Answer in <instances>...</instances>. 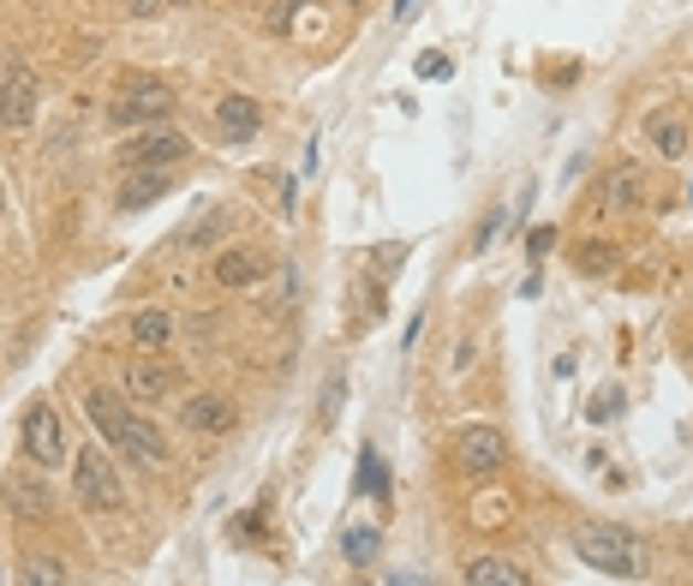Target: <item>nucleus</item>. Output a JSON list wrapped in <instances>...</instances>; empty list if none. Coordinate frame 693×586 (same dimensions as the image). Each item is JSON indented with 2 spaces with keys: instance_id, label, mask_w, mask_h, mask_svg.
I'll list each match as a JSON object with an SVG mask.
<instances>
[{
  "instance_id": "obj_1",
  "label": "nucleus",
  "mask_w": 693,
  "mask_h": 586,
  "mask_svg": "<svg viewBox=\"0 0 693 586\" xmlns=\"http://www.w3.org/2000/svg\"><path fill=\"white\" fill-rule=\"evenodd\" d=\"M574 556L598 575H616V580H633L645 568V545L633 526H616V521H580L574 526Z\"/></svg>"
},
{
  "instance_id": "obj_2",
  "label": "nucleus",
  "mask_w": 693,
  "mask_h": 586,
  "mask_svg": "<svg viewBox=\"0 0 693 586\" xmlns=\"http://www.w3.org/2000/svg\"><path fill=\"white\" fill-rule=\"evenodd\" d=\"M19 449L36 473H61L72 461V431H66V414L54 401H31L19 419Z\"/></svg>"
},
{
  "instance_id": "obj_3",
  "label": "nucleus",
  "mask_w": 693,
  "mask_h": 586,
  "mask_svg": "<svg viewBox=\"0 0 693 586\" xmlns=\"http://www.w3.org/2000/svg\"><path fill=\"white\" fill-rule=\"evenodd\" d=\"M72 496H78V509H91V515H108V509L126 503L120 467L108 461V443H84L78 456H72Z\"/></svg>"
},
{
  "instance_id": "obj_4",
  "label": "nucleus",
  "mask_w": 693,
  "mask_h": 586,
  "mask_svg": "<svg viewBox=\"0 0 693 586\" xmlns=\"http://www.w3.org/2000/svg\"><path fill=\"white\" fill-rule=\"evenodd\" d=\"M191 156V138L174 126H150L138 132V138H126L120 150H114V163H120L126 174H156V168H180Z\"/></svg>"
},
{
  "instance_id": "obj_5",
  "label": "nucleus",
  "mask_w": 693,
  "mask_h": 586,
  "mask_svg": "<svg viewBox=\"0 0 693 586\" xmlns=\"http://www.w3.org/2000/svg\"><path fill=\"white\" fill-rule=\"evenodd\" d=\"M174 114V91L161 79H132L120 96L108 102V126L126 132V126H161Z\"/></svg>"
},
{
  "instance_id": "obj_6",
  "label": "nucleus",
  "mask_w": 693,
  "mask_h": 586,
  "mask_svg": "<svg viewBox=\"0 0 693 586\" xmlns=\"http://www.w3.org/2000/svg\"><path fill=\"white\" fill-rule=\"evenodd\" d=\"M36 96H42L36 66L19 61V54H7V61H0V126L24 132V126L36 121Z\"/></svg>"
},
{
  "instance_id": "obj_7",
  "label": "nucleus",
  "mask_w": 693,
  "mask_h": 586,
  "mask_svg": "<svg viewBox=\"0 0 693 586\" xmlns=\"http://www.w3.org/2000/svg\"><path fill=\"white\" fill-rule=\"evenodd\" d=\"M454 461H461V473H466V479H491L496 467L508 461L503 431H496V425H466V431L454 437Z\"/></svg>"
},
{
  "instance_id": "obj_8",
  "label": "nucleus",
  "mask_w": 693,
  "mask_h": 586,
  "mask_svg": "<svg viewBox=\"0 0 693 586\" xmlns=\"http://www.w3.org/2000/svg\"><path fill=\"white\" fill-rule=\"evenodd\" d=\"M180 425L191 437H228L233 425H240V407H233L221 389H198V395L180 401Z\"/></svg>"
},
{
  "instance_id": "obj_9",
  "label": "nucleus",
  "mask_w": 693,
  "mask_h": 586,
  "mask_svg": "<svg viewBox=\"0 0 693 586\" xmlns=\"http://www.w3.org/2000/svg\"><path fill=\"white\" fill-rule=\"evenodd\" d=\"M180 384H186L180 365H168L161 354H138V359L126 365V395H132V401H150L156 407V401H168Z\"/></svg>"
},
{
  "instance_id": "obj_10",
  "label": "nucleus",
  "mask_w": 693,
  "mask_h": 586,
  "mask_svg": "<svg viewBox=\"0 0 693 586\" xmlns=\"http://www.w3.org/2000/svg\"><path fill=\"white\" fill-rule=\"evenodd\" d=\"M216 287L221 293H240V287H258L263 275H270V258L258 252V245H221L216 263H210Z\"/></svg>"
},
{
  "instance_id": "obj_11",
  "label": "nucleus",
  "mask_w": 693,
  "mask_h": 586,
  "mask_svg": "<svg viewBox=\"0 0 693 586\" xmlns=\"http://www.w3.org/2000/svg\"><path fill=\"white\" fill-rule=\"evenodd\" d=\"M0 503H7L12 515H24V521H49L54 515V485H42L36 473H7Z\"/></svg>"
},
{
  "instance_id": "obj_12",
  "label": "nucleus",
  "mask_w": 693,
  "mask_h": 586,
  "mask_svg": "<svg viewBox=\"0 0 693 586\" xmlns=\"http://www.w3.org/2000/svg\"><path fill=\"white\" fill-rule=\"evenodd\" d=\"M84 414H91V425H96V437L108 449H120L126 443V425H132V407L120 401L114 389H84Z\"/></svg>"
},
{
  "instance_id": "obj_13",
  "label": "nucleus",
  "mask_w": 693,
  "mask_h": 586,
  "mask_svg": "<svg viewBox=\"0 0 693 586\" xmlns=\"http://www.w3.org/2000/svg\"><path fill=\"white\" fill-rule=\"evenodd\" d=\"M216 126H221V138H228V144H252L258 126H263V108L245 91H233V96L216 102Z\"/></svg>"
},
{
  "instance_id": "obj_14",
  "label": "nucleus",
  "mask_w": 693,
  "mask_h": 586,
  "mask_svg": "<svg viewBox=\"0 0 693 586\" xmlns=\"http://www.w3.org/2000/svg\"><path fill=\"white\" fill-rule=\"evenodd\" d=\"M645 138H652L658 156H670V163H682V156L693 150V132H687V121L675 108H652V114H645Z\"/></svg>"
},
{
  "instance_id": "obj_15",
  "label": "nucleus",
  "mask_w": 693,
  "mask_h": 586,
  "mask_svg": "<svg viewBox=\"0 0 693 586\" xmlns=\"http://www.w3.org/2000/svg\"><path fill=\"white\" fill-rule=\"evenodd\" d=\"M126 335L138 354H161V347L174 342V312H161V305H144V312L126 317Z\"/></svg>"
},
{
  "instance_id": "obj_16",
  "label": "nucleus",
  "mask_w": 693,
  "mask_h": 586,
  "mask_svg": "<svg viewBox=\"0 0 693 586\" xmlns=\"http://www.w3.org/2000/svg\"><path fill=\"white\" fill-rule=\"evenodd\" d=\"M120 456H126L132 467H161V461H168V437H161V425H150V419H138V414H132Z\"/></svg>"
},
{
  "instance_id": "obj_17",
  "label": "nucleus",
  "mask_w": 693,
  "mask_h": 586,
  "mask_svg": "<svg viewBox=\"0 0 693 586\" xmlns=\"http://www.w3.org/2000/svg\"><path fill=\"white\" fill-rule=\"evenodd\" d=\"M640 192H645V174L633 163H616L610 174H603V186H598V210H633Z\"/></svg>"
},
{
  "instance_id": "obj_18",
  "label": "nucleus",
  "mask_w": 693,
  "mask_h": 586,
  "mask_svg": "<svg viewBox=\"0 0 693 586\" xmlns=\"http://www.w3.org/2000/svg\"><path fill=\"white\" fill-rule=\"evenodd\" d=\"M461 586H533V580H526V568L508 563V556H473Z\"/></svg>"
},
{
  "instance_id": "obj_19",
  "label": "nucleus",
  "mask_w": 693,
  "mask_h": 586,
  "mask_svg": "<svg viewBox=\"0 0 693 586\" xmlns=\"http://www.w3.org/2000/svg\"><path fill=\"white\" fill-rule=\"evenodd\" d=\"M161 192H174V168H156V174H126V186H120V210H144V203H156Z\"/></svg>"
},
{
  "instance_id": "obj_20",
  "label": "nucleus",
  "mask_w": 693,
  "mask_h": 586,
  "mask_svg": "<svg viewBox=\"0 0 693 586\" xmlns=\"http://www.w3.org/2000/svg\"><path fill=\"white\" fill-rule=\"evenodd\" d=\"M377 551H382V533H377L371 521H359V526H347V533H342V556H347L353 568L377 563Z\"/></svg>"
},
{
  "instance_id": "obj_21",
  "label": "nucleus",
  "mask_w": 693,
  "mask_h": 586,
  "mask_svg": "<svg viewBox=\"0 0 693 586\" xmlns=\"http://www.w3.org/2000/svg\"><path fill=\"white\" fill-rule=\"evenodd\" d=\"M616 263H622V252H616L610 240H580L574 245V270L580 275H610Z\"/></svg>"
},
{
  "instance_id": "obj_22",
  "label": "nucleus",
  "mask_w": 693,
  "mask_h": 586,
  "mask_svg": "<svg viewBox=\"0 0 693 586\" xmlns=\"http://www.w3.org/2000/svg\"><path fill=\"white\" fill-rule=\"evenodd\" d=\"M359 496H377V503H389V467H382V456L371 443L359 449V485H353Z\"/></svg>"
},
{
  "instance_id": "obj_23",
  "label": "nucleus",
  "mask_w": 693,
  "mask_h": 586,
  "mask_svg": "<svg viewBox=\"0 0 693 586\" xmlns=\"http://www.w3.org/2000/svg\"><path fill=\"white\" fill-rule=\"evenodd\" d=\"M19 586H66V563L61 556H24Z\"/></svg>"
},
{
  "instance_id": "obj_24",
  "label": "nucleus",
  "mask_w": 693,
  "mask_h": 586,
  "mask_svg": "<svg viewBox=\"0 0 693 586\" xmlns=\"http://www.w3.org/2000/svg\"><path fill=\"white\" fill-rule=\"evenodd\" d=\"M503 222H508V210H491V216H484L479 233H473V252H491V240L503 233Z\"/></svg>"
},
{
  "instance_id": "obj_25",
  "label": "nucleus",
  "mask_w": 693,
  "mask_h": 586,
  "mask_svg": "<svg viewBox=\"0 0 693 586\" xmlns=\"http://www.w3.org/2000/svg\"><path fill=\"white\" fill-rule=\"evenodd\" d=\"M550 245H556V228H550V222L526 233V258H533V263H544V258H550Z\"/></svg>"
},
{
  "instance_id": "obj_26",
  "label": "nucleus",
  "mask_w": 693,
  "mask_h": 586,
  "mask_svg": "<svg viewBox=\"0 0 693 586\" xmlns=\"http://www.w3.org/2000/svg\"><path fill=\"white\" fill-rule=\"evenodd\" d=\"M616 414H622V389H603L598 401L586 407V419H598V425H603V419H616Z\"/></svg>"
},
{
  "instance_id": "obj_27",
  "label": "nucleus",
  "mask_w": 693,
  "mask_h": 586,
  "mask_svg": "<svg viewBox=\"0 0 693 586\" xmlns=\"http://www.w3.org/2000/svg\"><path fill=\"white\" fill-rule=\"evenodd\" d=\"M300 7H312V0H275V12H270V31H293Z\"/></svg>"
},
{
  "instance_id": "obj_28",
  "label": "nucleus",
  "mask_w": 693,
  "mask_h": 586,
  "mask_svg": "<svg viewBox=\"0 0 693 586\" xmlns=\"http://www.w3.org/2000/svg\"><path fill=\"white\" fill-rule=\"evenodd\" d=\"M221 228H228V210H210V216H203V222H198V228H191V233H186V240H191V245H203V240H216V233H221Z\"/></svg>"
},
{
  "instance_id": "obj_29",
  "label": "nucleus",
  "mask_w": 693,
  "mask_h": 586,
  "mask_svg": "<svg viewBox=\"0 0 693 586\" xmlns=\"http://www.w3.org/2000/svg\"><path fill=\"white\" fill-rule=\"evenodd\" d=\"M342 389H347V377H342V372H329V384H323V425L335 419V407H342Z\"/></svg>"
},
{
  "instance_id": "obj_30",
  "label": "nucleus",
  "mask_w": 693,
  "mask_h": 586,
  "mask_svg": "<svg viewBox=\"0 0 693 586\" xmlns=\"http://www.w3.org/2000/svg\"><path fill=\"white\" fill-rule=\"evenodd\" d=\"M449 72H454L449 54H442V61H437V54H424V61H419V79H449Z\"/></svg>"
},
{
  "instance_id": "obj_31",
  "label": "nucleus",
  "mask_w": 693,
  "mask_h": 586,
  "mask_svg": "<svg viewBox=\"0 0 693 586\" xmlns=\"http://www.w3.org/2000/svg\"><path fill=\"white\" fill-rule=\"evenodd\" d=\"M412 12H419V0H395V24H412Z\"/></svg>"
},
{
  "instance_id": "obj_32",
  "label": "nucleus",
  "mask_w": 693,
  "mask_h": 586,
  "mask_svg": "<svg viewBox=\"0 0 693 586\" xmlns=\"http://www.w3.org/2000/svg\"><path fill=\"white\" fill-rule=\"evenodd\" d=\"M132 12H138V19H150V12H161V0H132Z\"/></svg>"
},
{
  "instance_id": "obj_33",
  "label": "nucleus",
  "mask_w": 693,
  "mask_h": 586,
  "mask_svg": "<svg viewBox=\"0 0 693 586\" xmlns=\"http://www.w3.org/2000/svg\"><path fill=\"white\" fill-rule=\"evenodd\" d=\"M168 7H191V0H168Z\"/></svg>"
},
{
  "instance_id": "obj_34",
  "label": "nucleus",
  "mask_w": 693,
  "mask_h": 586,
  "mask_svg": "<svg viewBox=\"0 0 693 586\" xmlns=\"http://www.w3.org/2000/svg\"><path fill=\"white\" fill-rule=\"evenodd\" d=\"M342 7H365V0H342Z\"/></svg>"
},
{
  "instance_id": "obj_35",
  "label": "nucleus",
  "mask_w": 693,
  "mask_h": 586,
  "mask_svg": "<svg viewBox=\"0 0 693 586\" xmlns=\"http://www.w3.org/2000/svg\"><path fill=\"white\" fill-rule=\"evenodd\" d=\"M0 216H7V192H0Z\"/></svg>"
}]
</instances>
